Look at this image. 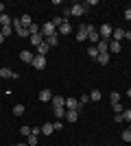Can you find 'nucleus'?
<instances>
[{
	"label": "nucleus",
	"instance_id": "11",
	"mask_svg": "<svg viewBox=\"0 0 131 146\" xmlns=\"http://www.w3.org/2000/svg\"><path fill=\"white\" fill-rule=\"evenodd\" d=\"M112 39H114V42H122V39H125V31H122V29H114Z\"/></svg>",
	"mask_w": 131,
	"mask_h": 146
},
{
	"label": "nucleus",
	"instance_id": "32",
	"mask_svg": "<svg viewBox=\"0 0 131 146\" xmlns=\"http://www.w3.org/2000/svg\"><path fill=\"white\" fill-rule=\"evenodd\" d=\"M122 142H131V131H129V129L122 131Z\"/></svg>",
	"mask_w": 131,
	"mask_h": 146
},
{
	"label": "nucleus",
	"instance_id": "21",
	"mask_svg": "<svg viewBox=\"0 0 131 146\" xmlns=\"http://www.w3.org/2000/svg\"><path fill=\"white\" fill-rule=\"evenodd\" d=\"M42 42H44V37L39 35V33H37V35H31V46H35V48H37Z\"/></svg>",
	"mask_w": 131,
	"mask_h": 146
},
{
	"label": "nucleus",
	"instance_id": "16",
	"mask_svg": "<svg viewBox=\"0 0 131 146\" xmlns=\"http://www.w3.org/2000/svg\"><path fill=\"white\" fill-rule=\"evenodd\" d=\"M42 133H44V135H53V133H55L53 122H46V124H42Z\"/></svg>",
	"mask_w": 131,
	"mask_h": 146
},
{
	"label": "nucleus",
	"instance_id": "4",
	"mask_svg": "<svg viewBox=\"0 0 131 146\" xmlns=\"http://www.w3.org/2000/svg\"><path fill=\"white\" fill-rule=\"evenodd\" d=\"M112 33H114L112 24H100V37H103L105 42H109V39H112Z\"/></svg>",
	"mask_w": 131,
	"mask_h": 146
},
{
	"label": "nucleus",
	"instance_id": "17",
	"mask_svg": "<svg viewBox=\"0 0 131 146\" xmlns=\"http://www.w3.org/2000/svg\"><path fill=\"white\" fill-rule=\"evenodd\" d=\"M39 100H42V103H48V100H53V94H50V90H42V92H39Z\"/></svg>",
	"mask_w": 131,
	"mask_h": 146
},
{
	"label": "nucleus",
	"instance_id": "31",
	"mask_svg": "<svg viewBox=\"0 0 131 146\" xmlns=\"http://www.w3.org/2000/svg\"><path fill=\"white\" fill-rule=\"evenodd\" d=\"M87 103H90V94H83V96L79 98V105H83V107H85Z\"/></svg>",
	"mask_w": 131,
	"mask_h": 146
},
{
	"label": "nucleus",
	"instance_id": "14",
	"mask_svg": "<svg viewBox=\"0 0 131 146\" xmlns=\"http://www.w3.org/2000/svg\"><path fill=\"white\" fill-rule=\"evenodd\" d=\"M100 63V66H107V63H109V61H112V55H109V52H100L98 55V59H96Z\"/></svg>",
	"mask_w": 131,
	"mask_h": 146
},
{
	"label": "nucleus",
	"instance_id": "28",
	"mask_svg": "<svg viewBox=\"0 0 131 146\" xmlns=\"http://www.w3.org/2000/svg\"><path fill=\"white\" fill-rule=\"evenodd\" d=\"M109 100H112V105L120 103V94H118V92H112V94H109Z\"/></svg>",
	"mask_w": 131,
	"mask_h": 146
},
{
	"label": "nucleus",
	"instance_id": "43",
	"mask_svg": "<svg viewBox=\"0 0 131 146\" xmlns=\"http://www.w3.org/2000/svg\"><path fill=\"white\" fill-rule=\"evenodd\" d=\"M127 96H129V98H131V87H129V90H127Z\"/></svg>",
	"mask_w": 131,
	"mask_h": 146
},
{
	"label": "nucleus",
	"instance_id": "7",
	"mask_svg": "<svg viewBox=\"0 0 131 146\" xmlns=\"http://www.w3.org/2000/svg\"><path fill=\"white\" fill-rule=\"evenodd\" d=\"M33 52L31 50H22V52H20V61H22V63H33Z\"/></svg>",
	"mask_w": 131,
	"mask_h": 146
},
{
	"label": "nucleus",
	"instance_id": "10",
	"mask_svg": "<svg viewBox=\"0 0 131 146\" xmlns=\"http://www.w3.org/2000/svg\"><path fill=\"white\" fill-rule=\"evenodd\" d=\"M72 33V24H68V22H63L59 29H57V35H70Z\"/></svg>",
	"mask_w": 131,
	"mask_h": 146
},
{
	"label": "nucleus",
	"instance_id": "33",
	"mask_svg": "<svg viewBox=\"0 0 131 146\" xmlns=\"http://www.w3.org/2000/svg\"><path fill=\"white\" fill-rule=\"evenodd\" d=\"M29 146H37V135H29V142H26Z\"/></svg>",
	"mask_w": 131,
	"mask_h": 146
},
{
	"label": "nucleus",
	"instance_id": "37",
	"mask_svg": "<svg viewBox=\"0 0 131 146\" xmlns=\"http://www.w3.org/2000/svg\"><path fill=\"white\" fill-rule=\"evenodd\" d=\"M20 133H22V135H26V137H29V135H31V127H22V129H20Z\"/></svg>",
	"mask_w": 131,
	"mask_h": 146
},
{
	"label": "nucleus",
	"instance_id": "44",
	"mask_svg": "<svg viewBox=\"0 0 131 146\" xmlns=\"http://www.w3.org/2000/svg\"><path fill=\"white\" fill-rule=\"evenodd\" d=\"M15 146H29V144H15Z\"/></svg>",
	"mask_w": 131,
	"mask_h": 146
},
{
	"label": "nucleus",
	"instance_id": "45",
	"mask_svg": "<svg viewBox=\"0 0 131 146\" xmlns=\"http://www.w3.org/2000/svg\"><path fill=\"white\" fill-rule=\"evenodd\" d=\"M129 131H131V122H129Z\"/></svg>",
	"mask_w": 131,
	"mask_h": 146
},
{
	"label": "nucleus",
	"instance_id": "18",
	"mask_svg": "<svg viewBox=\"0 0 131 146\" xmlns=\"http://www.w3.org/2000/svg\"><path fill=\"white\" fill-rule=\"evenodd\" d=\"M66 120H68V122H76V120H79V113H76L74 109H68V111H66Z\"/></svg>",
	"mask_w": 131,
	"mask_h": 146
},
{
	"label": "nucleus",
	"instance_id": "40",
	"mask_svg": "<svg viewBox=\"0 0 131 146\" xmlns=\"http://www.w3.org/2000/svg\"><path fill=\"white\" fill-rule=\"evenodd\" d=\"M125 20H129V22H131V7H129V9L125 11Z\"/></svg>",
	"mask_w": 131,
	"mask_h": 146
},
{
	"label": "nucleus",
	"instance_id": "8",
	"mask_svg": "<svg viewBox=\"0 0 131 146\" xmlns=\"http://www.w3.org/2000/svg\"><path fill=\"white\" fill-rule=\"evenodd\" d=\"M0 76L2 79H18V74L13 72L11 68H0Z\"/></svg>",
	"mask_w": 131,
	"mask_h": 146
},
{
	"label": "nucleus",
	"instance_id": "26",
	"mask_svg": "<svg viewBox=\"0 0 131 146\" xmlns=\"http://www.w3.org/2000/svg\"><path fill=\"white\" fill-rule=\"evenodd\" d=\"M87 55L92 57V59H98V50H96V46H90V48H87Z\"/></svg>",
	"mask_w": 131,
	"mask_h": 146
},
{
	"label": "nucleus",
	"instance_id": "1",
	"mask_svg": "<svg viewBox=\"0 0 131 146\" xmlns=\"http://www.w3.org/2000/svg\"><path fill=\"white\" fill-rule=\"evenodd\" d=\"M39 35H42L44 39H48V37L57 35V29H55V24H53V22H46V24H42V29H39Z\"/></svg>",
	"mask_w": 131,
	"mask_h": 146
},
{
	"label": "nucleus",
	"instance_id": "12",
	"mask_svg": "<svg viewBox=\"0 0 131 146\" xmlns=\"http://www.w3.org/2000/svg\"><path fill=\"white\" fill-rule=\"evenodd\" d=\"M50 103H53V109H55V107H66V98L63 96H53Z\"/></svg>",
	"mask_w": 131,
	"mask_h": 146
},
{
	"label": "nucleus",
	"instance_id": "39",
	"mask_svg": "<svg viewBox=\"0 0 131 146\" xmlns=\"http://www.w3.org/2000/svg\"><path fill=\"white\" fill-rule=\"evenodd\" d=\"M114 120L120 124V122H125V118H122V113H116V116H114Z\"/></svg>",
	"mask_w": 131,
	"mask_h": 146
},
{
	"label": "nucleus",
	"instance_id": "30",
	"mask_svg": "<svg viewBox=\"0 0 131 146\" xmlns=\"http://www.w3.org/2000/svg\"><path fill=\"white\" fill-rule=\"evenodd\" d=\"M50 22H53V24H55V26H61L63 22H66V20H63L61 15H57V18H53V20H50Z\"/></svg>",
	"mask_w": 131,
	"mask_h": 146
},
{
	"label": "nucleus",
	"instance_id": "35",
	"mask_svg": "<svg viewBox=\"0 0 131 146\" xmlns=\"http://www.w3.org/2000/svg\"><path fill=\"white\" fill-rule=\"evenodd\" d=\"M39 133H42V127H31V135H37L39 137Z\"/></svg>",
	"mask_w": 131,
	"mask_h": 146
},
{
	"label": "nucleus",
	"instance_id": "38",
	"mask_svg": "<svg viewBox=\"0 0 131 146\" xmlns=\"http://www.w3.org/2000/svg\"><path fill=\"white\" fill-rule=\"evenodd\" d=\"M53 127H55V131H59V129H63V122L57 120V122H53Z\"/></svg>",
	"mask_w": 131,
	"mask_h": 146
},
{
	"label": "nucleus",
	"instance_id": "42",
	"mask_svg": "<svg viewBox=\"0 0 131 146\" xmlns=\"http://www.w3.org/2000/svg\"><path fill=\"white\" fill-rule=\"evenodd\" d=\"M5 39H7V37H5V35H2V33H0V44H2V42H5Z\"/></svg>",
	"mask_w": 131,
	"mask_h": 146
},
{
	"label": "nucleus",
	"instance_id": "2",
	"mask_svg": "<svg viewBox=\"0 0 131 146\" xmlns=\"http://www.w3.org/2000/svg\"><path fill=\"white\" fill-rule=\"evenodd\" d=\"M70 11H72V15H74V18H81L83 13L87 11V7H85V2H83V5H81V2H76V5L70 7Z\"/></svg>",
	"mask_w": 131,
	"mask_h": 146
},
{
	"label": "nucleus",
	"instance_id": "24",
	"mask_svg": "<svg viewBox=\"0 0 131 146\" xmlns=\"http://www.w3.org/2000/svg\"><path fill=\"white\" fill-rule=\"evenodd\" d=\"M90 100H92V103H98V100H100V92L92 90V92H90Z\"/></svg>",
	"mask_w": 131,
	"mask_h": 146
},
{
	"label": "nucleus",
	"instance_id": "23",
	"mask_svg": "<svg viewBox=\"0 0 131 146\" xmlns=\"http://www.w3.org/2000/svg\"><path fill=\"white\" fill-rule=\"evenodd\" d=\"M44 42L53 48V46H57V44H59V35H53V37H48V39H44Z\"/></svg>",
	"mask_w": 131,
	"mask_h": 146
},
{
	"label": "nucleus",
	"instance_id": "25",
	"mask_svg": "<svg viewBox=\"0 0 131 146\" xmlns=\"http://www.w3.org/2000/svg\"><path fill=\"white\" fill-rule=\"evenodd\" d=\"M0 24L2 26H11V18H9L7 13H2V15H0Z\"/></svg>",
	"mask_w": 131,
	"mask_h": 146
},
{
	"label": "nucleus",
	"instance_id": "29",
	"mask_svg": "<svg viewBox=\"0 0 131 146\" xmlns=\"http://www.w3.org/2000/svg\"><path fill=\"white\" fill-rule=\"evenodd\" d=\"M24 113V105H15L13 107V116H22Z\"/></svg>",
	"mask_w": 131,
	"mask_h": 146
},
{
	"label": "nucleus",
	"instance_id": "9",
	"mask_svg": "<svg viewBox=\"0 0 131 146\" xmlns=\"http://www.w3.org/2000/svg\"><path fill=\"white\" fill-rule=\"evenodd\" d=\"M76 39H79V42H85V39H87V24L79 26V31H76Z\"/></svg>",
	"mask_w": 131,
	"mask_h": 146
},
{
	"label": "nucleus",
	"instance_id": "41",
	"mask_svg": "<svg viewBox=\"0 0 131 146\" xmlns=\"http://www.w3.org/2000/svg\"><path fill=\"white\" fill-rule=\"evenodd\" d=\"M125 39H131V31H125Z\"/></svg>",
	"mask_w": 131,
	"mask_h": 146
},
{
	"label": "nucleus",
	"instance_id": "3",
	"mask_svg": "<svg viewBox=\"0 0 131 146\" xmlns=\"http://www.w3.org/2000/svg\"><path fill=\"white\" fill-rule=\"evenodd\" d=\"M87 39L94 44H98L100 42V35H98V31L94 29V24H87Z\"/></svg>",
	"mask_w": 131,
	"mask_h": 146
},
{
	"label": "nucleus",
	"instance_id": "13",
	"mask_svg": "<svg viewBox=\"0 0 131 146\" xmlns=\"http://www.w3.org/2000/svg\"><path fill=\"white\" fill-rule=\"evenodd\" d=\"M96 50H98V55H100V52H109V42L100 39V42L96 44Z\"/></svg>",
	"mask_w": 131,
	"mask_h": 146
},
{
	"label": "nucleus",
	"instance_id": "34",
	"mask_svg": "<svg viewBox=\"0 0 131 146\" xmlns=\"http://www.w3.org/2000/svg\"><path fill=\"white\" fill-rule=\"evenodd\" d=\"M112 109H114V111H116V113H122V111H125V109H122V105H120V103H116V105H112Z\"/></svg>",
	"mask_w": 131,
	"mask_h": 146
},
{
	"label": "nucleus",
	"instance_id": "36",
	"mask_svg": "<svg viewBox=\"0 0 131 146\" xmlns=\"http://www.w3.org/2000/svg\"><path fill=\"white\" fill-rule=\"evenodd\" d=\"M122 118H125L127 122H131V109H125V111H122Z\"/></svg>",
	"mask_w": 131,
	"mask_h": 146
},
{
	"label": "nucleus",
	"instance_id": "19",
	"mask_svg": "<svg viewBox=\"0 0 131 146\" xmlns=\"http://www.w3.org/2000/svg\"><path fill=\"white\" fill-rule=\"evenodd\" d=\"M76 107H79L76 98H66V109H76Z\"/></svg>",
	"mask_w": 131,
	"mask_h": 146
},
{
	"label": "nucleus",
	"instance_id": "22",
	"mask_svg": "<svg viewBox=\"0 0 131 146\" xmlns=\"http://www.w3.org/2000/svg\"><path fill=\"white\" fill-rule=\"evenodd\" d=\"M20 22H22V26H26V29L33 24V22H31V15H29V13H24V15L20 18Z\"/></svg>",
	"mask_w": 131,
	"mask_h": 146
},
{
	"label": "nucleus",
	"instance_id": "27",
	"mask_svg": "<svg viewBox=\"0 0 131 146\" xmlns=\"http://www.w3.org/2000/svg\"><path fill=\"white\" fill-rule=\"evenodd\" d=\"M0 33H2L5 37H9L13 33V26H0Z\"/></svg>",
	"mask_w": 131,
	"mask_h": 146
},
{
	"label": "nucleus",
	"instance_id": "15",
	"mask_svg": "<svg viewBox=\"0 0 131 146\" xmlns=\"http://www.w3.org/2000/svg\"><path fill=\"white\" fill-rule=\"evenodd\" d=\"M66 107H55V109H53V113H55V118L57 120H63V118H66Z\"/></svg>",
	"mask_w": 131,
	"mask_h": 146
},
{
	"label": "nucleus",
	"instance_id": "6",
	"mask_svg": "<svg viewBox=\"0 0 131 146\" xmlns=\"http://www.w3.org/2000/svg\"><path fill=\"white\" fill-rule=\"evenodd\" d=\"M120 50H122V44H120V42H114V39H109V55H118Z\"/></svg>",
	"mask_w": 131,
	"mask_h": 146
},
{
	"label": "nucleus",
	"instance_id": "5",
	"mask_svg": "<svg viewBox=\"0 0 131 146\" xmlns=\"http://www.w3.org/2000/svg\"><path fill=\"white\" fill-rule=\"evenodd\" d=\"M35 70H44L46 68V57H42V55H35L33 57V63H31Z\"/></svg>",
	"mask_w": 131,
	"mask_h": 146
},
{
	"label": "nucleus",
	"instance_id": "20",
	"mask_svg": "<svg viewBox=\"0 0 131 146\" xmlns=\"http://www.w3.org/2000/svg\"><path fill=\"white\" fill-rule=\"evenodd\" d=\"M48 48H50L48 44H46V42H42V44H39V46H37V55L46 57V52H48Z\"/></svg>",
	"mask_w": 131,
	"mask_h": 146
}]
</instances>
